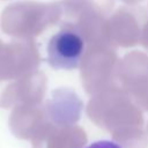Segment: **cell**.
Returning a JSON list of instances; mask_svg holds the SVG:
<instances>
[{
    "instance_id": "1",
    "label": "cell",
    "mask_w": 148,
    "mask_h": 148,
    "mask_svg": "<svg viewBox=\"0 0 148 148\" xmlns=\"http://www.w3.org/2000/svg\"><path fill=\"white\" fill-rule=\"evenodd\" d=\"M86 113L108 131L120 148H148L142 109L119 84L92 95Z\"/></svg>"
},
{
    "instance_id": "2",
    "label": "cell",
    "mask_w": 148,
    "mask_h": 148,
    "mask_svg": "<svg viewBox=\"0 0 148 148\" xmlns=\"http://www.w3.org/2000/svg\"><path fill=\"white\" fill-rule=\"evenodd\" d=\"M59 1L37 2L22 1L6 7L0 18L1 29L20 39H32L49 27L60 22Z\"/></svg>"
},
{
    "instance_id": "3",
    "label": "cell",
    "mask_w": 148,
    "mask_h": 148,
    "mask_svg": "<svg viewBox=\"0 0 148 148\" xmlns=\"http://www.w3.org/2000/svg\"><path fill=\"white\" fill-rule=\"evenodd\" d=\"M59 3L61 27L75 30L87 45L105 39L103 28L114 0H60Z\"/></svg>"
},
{
    "instance_id": "4",
    "label": "cell",
    "mask_w": 148,
    "mask_h": 148,
    "mask_svg": "<svg viewBox=\"0 0 148 148\" xmlns=\"http://www.w3.org/2000/svg\"><path fill=\"white\" fill-rule=\"evenodd\" d=\"M118 62L117 47L108 40L88 44L80 64V75L86 92L92 96L110 87L118 86Z\"/></svg>"
},
{
    "instance_id": "5",
    "label": "cell",
    "mask_w": 148,
    "mask_h": 148,
    "mask_svg": "<svg viewBox=\"0 0 148 148\" xmlns=\"http://www.w3.org/2000/svg\"><path fill=\"white\" fill-rule=\"evenodd\" d=\"M40 56L34 39L0 42V82L12 81L37 71Z\"/></svg>"
},
{
    "instance_id": "6",
    "label": "cell",
    "mask_w": 148,
    "mask_h": 148,
    "mask_svg": "<svg viewBox=\"0 0 148 148\" xmlns=\"http://www.w3.org/2000/svg\"><path fill=\"white\" fill-rule=\"evenodd\" d=\"M146 20V12L142 8L120 7L106 18L103 28L104 37L114 47L135 46L140 43Z\"/></svg>"
},
{
    "instance_id": "7",
    "label": "cell",
    "mask_w": 148,
    "mask_h": 148,
    "mask_svg": "<svg viewBox=\"0 0 148 148\" xmlns=\"http://www.w3.org/2000/svg\"><path fill=\"white\" fill-rule=\"evenodd\" d=\"M117 82L142 109L148 96V54L131 51L119 59Z\"/></svg>"
},
{
    "instance_id": "8",
    "label": "cell",
    "mask_w": 148,
    "mask_h": 148,
    "mask_svg": "<svg viewBox=\"0 0 148 148\" xmlns=\"http://www.w3.org/2000/svg\"><path fill=\"white\" fill-rule=\"evenodd\" d=\"M6 82L5 86L0 82V108L34 105L43 102L47 83L43 72L36 71Z\"/></svg>"
},
{
    "instance_id": "9",
    "label": "cell",
    "mask_w": 148,
    "mask_h": 148,
    "mask_svg": "<svg viewBox=\"0 0 148 148\" xmlns=\"http://www.w3.org/2000/svg\"><path fill=\"white\" fill-rule=\"evenodd\" d=\"M83 37L66 27L51 37L47 44V62L56 69H73L80 67L86 51Z\"/></svg>"
},
{
    "instance_id": "10",
    "label": "cell",
    "mask_w": 148,
    "mask_h": 148,
    "mask_svg": "<svg viewBox=\"0 0 148 148\" xmlns=\"http://www.w3.org/2000/svg\"><path fill=\"white\" fill-rule=\"evenodd\" d=\"M86 132L77 125H56L47 121L35 135L32 148H83Z\"/></svg>"
},
{
    "instance_id": "11",
    "label": "cell",
    "mask_w": 148,
    "mask_h": 148,
    "mask_svg": "<svg viewBox=\"0 0 148 148\" xmlns=\"http://www.w3.org/2000/svg\"><path fill=\"white\" fill-rule=\"evenodd\" d=\"M44 105L50 123L56 125H75L81 117L83 102L72 89L59 88L52 91L51 98Z\"/></svg>"
},
{
    "instance_id": "12",
    "label": "cell",
    "mask_w": 148,
    "mask_h": 148,
    "mask_svg": "<svg viewBox=\"0 0 148 148\" xmlns=\"http://www.w3.org/2000/svg\"><path fill=\"white\" fill-rule=\"evenodd\" d=\"M47 121L45 105L43 103L18 105L12 111L9 127L15 136L24 140H32Z\"/></svg>"
},
{
    "instance_id": "13",
    "label": "cell",
    "mask_w": 148,
    "mask_h": 148,
    "mask_svg": "<svg viewBox=\"0 0 148 148\" xmlns=\"http://www.w3.org/2000/svg\"><path fill=\"white\" fill-rule=\"evenodd\" d=\"M86 148H120L117 143L110 142V141H97L94 142L92 145L86 147Z\"/></svg>"
},
{
    "instance_id": "14",
    "label": "cell",
    "mask_w": 148,
    "mask_h": 148,
    "mask_svg": "<svg viewBox=\"0 0 148 148\" xmlns=\"http://www.w3.org/2000/svg\"><path fill=\"white\" fill-rule=\"evenodd\" d=\"M140 44L148 50V18L146 20L143 28H142V34H141V39H140Z\"/></svg>"
},
{
    "instance_id": "15",
    "label": "cell",
    "mask_w": 148,
    "mask_h": 148,
    "mask_svg": "<svg viewBox=\"0 0 148 148\" xmlns=\"http://www.w3.org/2000/svg\"><path fill=\"white\" fill-rule=\"evenodd\" d=\"M120 1H123L124 3L130 5V6H135V5H139L140 2H142L143 0H120Z\"/></svg>"
},
{
    "instance_id": "16",
    "label": "cell",
    "mask_w": 148,
    "mask_h": 148,
    "mask_svg": "<svg viewBox=\"0 0 148 148\" xmlns=\"http://www.w3.org/2000/svg\"><path fill=\"white\" fill-rule=\"evenodd\" d=\"M142 110L148 111V96H147V99H146V102H145V104H143V106H142Z\"/></svg>"
},
{
    "instance_id": "17",
    "label": "cell",
    "mask_w": 148,
    "mask_h": 148,
    "mask_svg": "<svg viewBox=\"0 0 148 148\" xmlns=\"http://www.w3.org/2000/svg\"><path fill=\"white\" fill-rule=\"evenodd\" d=\"M147 133H148V125H147Z\"/></svg>"
}]
</instances>
